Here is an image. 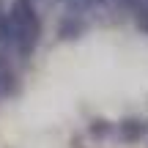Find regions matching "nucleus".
Returning <instances> with one entry per match:
<instances>
[{"instance_id": "1", "label": "nucleus", "mask_w": 148, "mask_h": 148, "mask_svg": "<svg viewBox=\"0 0 148 148\" xmlns=\"http://www.w3.org/2000/svg\"><path fill=\"white\" fill-rule=\"evenodd\" d=\"M8 27H11V47L19 58L33 55V49L41 41V19L38 8L30 0H14L8 5Z\"/></svg>"}, {"instance_id": "2", "label": "nucleus", "mask_w": 148, "mask_h": 148, "mask_svg": "<svg viewBox=\"0 0 148 148\" xmlns=\"http://www.w3.org/2000/svg\"><path fill=\"white\" fill-rule=\"evenodd\" d=\"M14 90H16V74H14V69L8 66V60L0 58V99L11 96Z\"/></svg>"}, {"instance_id": "3", "label": "nucleus", "mask_w": 148, "mask_h": 148, "mask_svg": "<svg viewBox=\"0 0 148 148\" xmlns=\"http://www.w3.org/2000/svg\"><path fill=\"white\" fill-rule=\"evenodd\" d=\"M79 30H82V22H79V16H74V14H69V16L58 25V36H60V38H77Z\"/></svg>"}, {"instance_id": "4", "label": "nucleus", "mask_w": 148, "mask_h": 148, "mask_svg": "<svg viewBox=\"0 0 148 148\" xmlns=\"http://www.w3.org/2000/svg\"><path fill=\"white\" fill-rule=\"evenodd\" d=\"M0 47H11V27H8V5L5 0H0Z\"/></svg>"}]
</instances>
